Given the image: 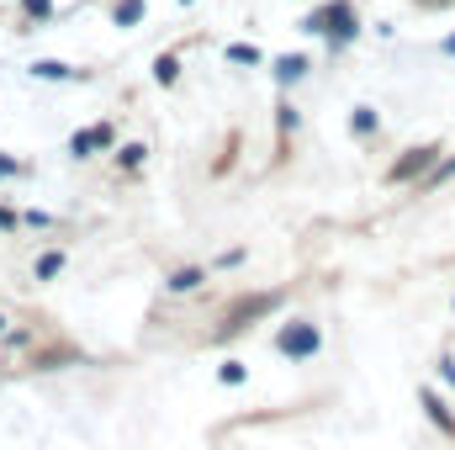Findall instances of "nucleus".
<instances>
[{"instance_id":"nucleus-1","label":"nucleus","mask_w":455,"mask_h":450,"mask_svg":"<svg viewBox=\"0 0 455 450\" xmlns=\"http://www.w3.org/2000/svg\"><path fill=\"white\" fill-rule=\"evenodd\" d=\"M355 27H360V16H355V5L349 0H329V5H318L313 16H307V32H323V37H355Z\"/></svg>"},{"instance_id":"nucleus-2","label":"nucleus","mask_w":455,"mask_h":450,"mask_svg":"<svg viewBox=\"0 0 455 450\" xmlns=\"http://www.w3.org/2000/svg\"><path fill=\"white\" fill-rule=\"evenodd\" d=\"M318 344H323V334L307 324V318H297V324H286L281 334H275V350L286 355V360H302V355H318Z\"/></svg>"},{"instance_id":"nucleus-3","label":"nucleus","mask_w":455,"mask_h":450,"mask_svg":"<svg viewBox=\"0 0 455 450\" xmlns=\"http://www.w3.org/2000/svg\"><path fill=\"white\" fill-rule=\"evenodd\" d=\"M435 165H440V143H419V149H408V154L387 170V181H392V186H403V181H419V175H424V170H435Z\"/></svg>"},{"instance_id":"nucleus-4","label":"nucleus","mask_w":455,"mask_h":450,"mask_svg":"<svg viewBox=\"0 0 455 450\" xmlns=\"http://www.w3.org/2000/svg\"><path fill=\"white\" fill-rule=\"evenodd\" d=\"M281 297L270 292V297H243V302H233L223 313V334H238V329H249V318H259V313H270Z\"/></svg>"},{"instance_id":"nucleus-5","label":"nucleus","mask_w":455,"mask_h":450,"mask_svg":"<svg viewBox=\"0 0 455 450\" xmlns=\"http://www.w3.org/2000/svg\"><path fill=\"white\" fill-rule=\"evenodd\" d=\"M419 403H424V414H429V419H435V424H440V430L455 440V414H451V403H445L435 387H424V392H419Z\"/></svg>"},{"instance_id":"nucleus-6","label":"nucleus","mask_w":455,"mask_h":450,"mask_svg":"<svg viewBox=\"0 0 455 450\" xmlns=\"http://www.w3.org/2000/svg\"><path fill=\"white\" fill-rule=\"evenodd\" d=\"M302 75H307V59H302V53H291V59L275 64V80H281V85H297Z\"/></svg>"},{"instance_id":"nucleus-7","label":"nucleus","mask_w":455,"mask_h":450,"mask_svg":"<svg viewBox=\"0 0 455 450\" xmlns=\"http://www.w3.org/2000/svg\"><path fill=\"white\" fill-rule=\"evenodd\" d=\"M202 281H207V270H196V265H186V270H175V276H170V292H196Z\"/></svg>"},{"instance_id":"nucleus-8","label":"nucleus","mask_w":455,"mask_h":450,"mask_svg":"<svg viewBox=\"0 0 455 450\" xmlns=\"http://www.w3.org/2000/svg\"><path fill=\"white\" fill-rule=\"evenodd\" d=\"M154 80H159V85H175V80H180V59H175V53H164V59L154 64Z\"/></svg>"},{"instance_id":"nucleus-9","label":"nucleus","mask_w":455,"mask_h":450,"mask_svg":"<svg viewBox=\"0 0 455 450\" xmlns=\"http://www.w3.org/2000/svg\"><path fill=\"white\" fill-rule=\"evenodd\" d=\"M32 75H37V80H69V64H59V59H43V64H32Z\"/></svg>"},{"instance_id":"nucleus-10","label":"nucleus","mask_w":455,"mask_h":450,"mask_svg":"<svg viewBox=\"0 0 455 450\" xmlns=\"http://www.w3.org/2000/svg\"><path fill=\"white\" fill-rule=\"evenodd\" d=\"M116 27H132V21H138V16H143V0H116Z\"/></svg>"},{"instance_id":"nucleus-11","label":"nucleus","mask_w":455,"mask_h":450,"mask_svg":"<svg viewBox=\"0 0 455 450\" xmlns=\"http://www.w3.org/2000/svg\"><path fill=\"white\" fill-rule=\"evenodd\" d=\"M59 270H64V254H43L37 260V281H53Z\"/></svg>"},{"instance_id":"nucleus-12","label":"nucleus","mask_w":455,"mask_h":450,"mask_svg":"<svg viewBox=\"0 0 455 450\" xmlns=\"http://www.w3.org/2000/svg\"><path fill=\"white\" fill-rule=\"evenodd\" d=\"M349 127H355L360 138H371V133H376V112H371V107H360V112H355V122H349Z\"/></svg>"},{"instance_id":"nucleus-13","label":"nucleus","mask_w":455,"mask_h":450,"mask_svg":"<svg viewBox=\"0 0 455 450\" xmlns=\"http://www.w3.org/2000/svg\"><path fill=\"white\" fill-rule=\"evenodd\" d=\"M451 175H455V154L445 159V165H435V170L424 175V186H440V181H451Z\"/></svg>"},{"instance_id":"nucleus-14","label":"nucleus","mask_w":455,"mask_h":450,"mask_svg":"<svg viewBox=\"0 0 455 450\" xmlns=\"http://www.w3.org/2000/svg\"><path fill=\"white\" fill-rule=\"evenodd\" d=\"M143 154H148L143 143H127V149H122V170H138V165H143Z\"/></svg>"},{"instance_id":"nucleus-15","label":"nucleus","mask_w":455,"mask_h":450,"mask_svg":"<svg viewBox=\"0 0 455 450\" xmlns=\"http://www.w3.org/2000/svg\"><path fill=\"white\" fill-rule=\"evenodd\" d=\"M21 5H27V16H32V21H48V16H53V5H48V0H21Z\"/></svg>"},{"instance_id":"nucleus-16","label":"nucleus","mask_w":455,"mask_h":450,"mask_svg":"<svg viewBox=\"0 0 455 450\" xmlns=\"http://www.w3.org/2000/svg\"><path fill=\"white\" fill-rule=\"evenodd\" d=\"M228 59H233V64H259V53H254V48H243V43H238V48H228Z\"/></svg>"},{"instance_id":"nucleus-17","label":"nucleus","mask_w":455,"mask_h":450,"mask_svg":"<svg viewBox=\"0 0 455 450\" xmlns=\"http://www.w3.org/2000/svg\"><path fill=\"white\" fill-rule=\"evenodd\" d=\"M291 127H297V112H291V107H281V138H291Z\"/></svg>"},{"instance_id":"nucleus-18","label":"nucleus","mask_w":455,"mask_h":450,"mask_svg":"<svg viewBox=\"0 0 455 450\" xmlns=\"http://www.w3.org/2000/svg\"><path fill=\"white\" fill-rule=\"evenodd\" d=\"M223 382H233V387L243 382V366H238V360H228V366H223Z\"/></svg>"},{"instance_id":"nucleus-19","label":"nucleus","mask_w":455,"mask_h":450,"mask_svg":"<svg viewBox=\"0 0 455 450\" xmlns=\"http://www.w3.org/2000/svg\"><path fill=\"white\" fill-rule=\"evenodd\" d=\"M0 228L11 233V228H16V213H5V207H0Z\"/></svg>"},{"instance_id":"nucleus-20","label":"nucleus","mask_w":455,"mask_h":450,"mask_svg":"<svg viewBox=\"0 0 455 450\" xmlns=\"http://www.w3.org/2000/svg\"><path fill=\"white\" fill-rule=\"evenodd\" d=\"M0 175H16V159H5V154H0Z\"/></svg>"},{"instance_id":"nucleus-21","label":"nucleus","mask_w":455,"mask_h":450,"mask_svg":"<svg viewBox=\"0 0 455 450\" xmlns=\"http://www.w3.org/2000/svg\"><path fill=\"white\" fill-rule=\"evenodd\" d=\"M440 53H445V59H455V37H445V43H440Z\"/></svg>"},{"instance_id":"nucleus-22","label":"nucleus","mask_w":455,"mask_h":450,"mask_svg":"<svg viewBox=\"0 0 455 450\" xmlns=\"http://www.w3.org/2000/svg\"><path fill=\"white\" fill-rule=\"evenodd\" d=\"M419 5H445V0H419Z\"/></svg>"},{"instance_id":"nucleus-23","label":"nucleus","mask_w":455,"mask_h":450,"mask_svg":"<svg viewBox=\"0 0 455 450\" xmlns=\"http://www.w3.org/2000/svg\"><path fill=\"white\" fill-rule=\"evenodd\" d=\"M0 334H5V318H0Z\"/></svg>"},{"instance_id":"nucleus-24","label":"nucleus","mask_w":455,"mask_h":450,"mask_svg":"<svg viewBox=\"0 0 455 450\" xmlns=\"http://www.w3.org/2000/svg\"><path fill=\"white\" fill-rule=\"evenodd\" d=\"M186 5H191V0H186Z\"/></svg>"}]
</instances>
